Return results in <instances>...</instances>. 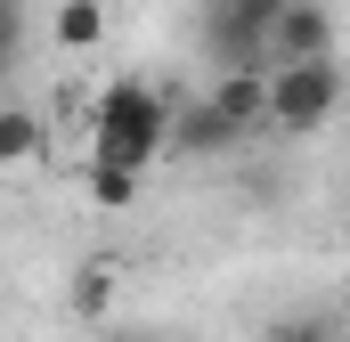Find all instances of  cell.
Wrapping results in <instances>:
<instances>
[{
    "instance_id": "6da1fadb",
    "label": "cell",
    "mask_w": 350,
    "mask_h": 342,
    "mask_svg": "<svg viewBox=\"0 0 350 342\" xmlns=\"http://www.w3.org/2000/svg\"><path fill=\"white\" fill-rule=\"evenodd\" d=\"M179 106L155 82H106L98 98V122H90V171H114V179H147V163L172 147Z\"/></svg>"
},
{
    "instance_id": "7a4b0ae2",
    "label": "cell",
    "mask_w": 350,
    "mask_h": 342,
    "mask_svg": "<svg viewBox=\"0 0 350 342\" xmlns=\"http://www.w3.org/2000/svg\"><path fill=\"white\" fill-rule=\"evenodd\" d=\"M269 33H277V16L253 8V0H204V16H196V41L220 74H277Z\"/></svg>"
},
{
    "instance_id": "3957f363",
    "label": "cell",
    "mask_w": 350,
    "mask_h": 342,
    "mask_svg": "<svg viewBox=\"0 0 350 342\" xmlns=\"http://www.w3.org/2000/svg\"><path fill=\"white\" fill-rule=\"evenodd\" d=\"M342 106V66L334 57H310V66H277L269 74V131H326Z\"/></svg>"
},
{
    "instance_id": "277c9868",
    "label": "cell",
    "mask_w": 350,
    "mask_h": 342,
    "mask_svg": "<svg viewBox=\"0 0 350 342\" xmlns=\"http://www.w3.org/2000/svg\"><path fill=\"white\" fill-rule=\"evenodd\" d=\"M269 49H277V66H310V57H334V16H326V8H310V0H293V8L277 16Z\"/></svg>"
},
{
    "instance_id": "5b68a950",
    "label": "cell",
    "mask_w": 350,
    "mask_h": 342,
    "mask_svg": "<svg viewBox=\"0 0 350 342\" xmlns=\"http://www.w3.org/2000/svg\"><path fill=\"white\" fill-rule=\"evenodd\" d=\"M212 114H220L237 139H253L269 122V74H220V82H212Z\"/></svg>"
},
{
    "instance_id": "8992f818",
    "label": "cell",
    "mask_w": 350,
    "mask_h": 342,
    "mask_svg": "<svg viewBox=\"0 0 350 342\" xmlns=\"http://www.w3.org/2000/svg\"><path fill=\"white\" fill-rule=\"evenodd\" d=\"M172 147H179V155H228L237 131H228V122L212 114V98H204V106H187V114L172 122Z\"/></svg>"
},
{
    "instance_id": "52a82bcc",
    "label": "cell",
    "mask_w": 350,
    "mask_h": 342,
    "mask_svg": "<svg viewBox=\"0 0 350 342\" xmlns=\"http://www.w3.org/2000/svg\"><path fill=\"white\" fill-rule=\"evenodd\" d=\"M98 33H106V8L98 0H57V41L66 49H90Z\"/></svg>"
},
{
    "instance_id": "ba28073f",
    "label": "cell",
    "mask_w": 350,
    "mask_h": 342,
    "mask_svg": "<svg viewBox=\"0 0 350 342\" xmlns=\"http://www.w3.org/2000/svg\"><path fill=\"white\" fill-rule=\"evenodd\" d=\"M106 302H114V261H90L82 277H74V310L82 318H106Z\"/></svg>"
},
{
    "instance_id": "9c48e42d",
    "label": "cell",
    "mask_w": 350,
    "mask_h": 342,
    "mask_svg": "<svg viewBox=\"0 0 350 342\" xmlns=\"http://www.w3.org/2000/svg\"><path fill=\"white\" fill-rule=\"evenodd\" d=\"M33 147H41V122H33L25 106H8V122H0V163H33Z\"/></svg>"
},
{
    "instance_id": "30bf717a",
    "label": "cell",
    "mask_w": 350,
    "mask_h": 342,
    "mask_svg": "<svg viewBox=\"0 0 350 342\" xmlns=\"http://www.w3.org/2000/svg\"><path fill=\"white\" fill-rule=\"evenodd\" d=\"M269 342H342V334H334L326 318H285V326H277Z\"/></svg>"
},
{
    "instance_id": "8fae6325",
    "label": "cell",
    "mask_w": 350,
    "mask_h": 342,
    "mask_svg": "<svg viewBox=\"0 0 350 342\" xmlns=\"http://www.w3.org/2000/svg\"><path fill=\"white\" fill-rule=\"evenodd\" d=\"M90 196H98V204L114 212V204H131V196H139V179H114V171H90Z\"/></svg>"
},
{
    "instance_id": "7c38bea8",
    "label": "cell",
    "mask_w": 350,
    "mask_h": 342,
    "mask_svg": "<svg viewBox=\"0 0 350 342\" xmlns=\"http://www.w3.org/2000/svg\"><path fill=\"white\" fill-rule=\"evenodd\" d=\"M253 8H269V16H285V8H293V0H253Z\"/></svg>"
},
{
    "instance_id": "4fadbf2b",
    "label": "cell",
    "mask_w": 350,
    "mask_h": 342,
    "mask_svg": "<svg viewBox=\"0 0 350 342\" xmlns=\"http://www.w3.org/2000/svg\"><path fill=\"white\" fill-rule=\"evenodd\" d=\"M106 342H155V334H106Z\"/></svg>"
}]
</instances>
